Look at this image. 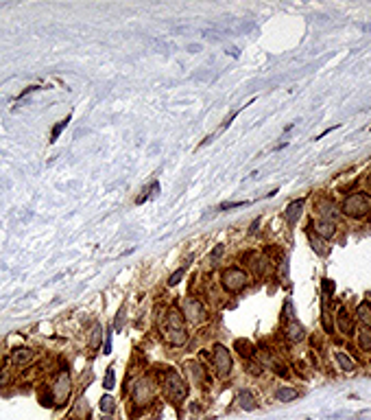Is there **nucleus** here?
<instances>
[{
  "instance_id": "nucleus-1",
  "label": "nucleus",
  "mask_w": 371,
  "mask_h": 420,
  "mask_svg": "<svg viewBox=\"0 0 371 420\" xmlns=\"http://www.w3.org/2000/svg\"><path fill=\"white\" fill-rule=\"evenodd\" d=\"M162 333H164V339L175 348H181L188 344L190 335H188L184 315H181V311L177 309V306H173V309L166 311V315H164V320H162Z\"/></svg>"
},
{
  "instance_id": "nucleus-2",
  "label": "nucleus",
  "mask_w": 371,
  "mask_h": 420,
  "mask_svg": "<svg viewBox=\"0 0 371 420\" xmlns=\"http://www.w3.org/2000/svg\"><path fill=\"white\" fill-rule=\"evenodd\" d=\"M162 376H164V381H162L164 396H166L171 403H175V405L181 403V400H186V396H188V381L184 379V376H181L175 368H168V370H164Z\"/></svg>"
},
{
  "instance_id": "nucleus-3",
  "label": "nucleus",
  "mask_w": 371,
  "mask_h": 420,
  "mask_svg": "<svg viewBox=\"0 0 371 420\" xmlns=\"http://www.w3.org/2000/svg\"><path fill=\"white\" fill-rule=\"evenodd\" d=\"M371 210L369 197L365 193H349L341 204V212L349 219H365Z\"/></svg>"
},
{
  "instance_id": "nucleus-4",
  "label": "nucleus",
  "mask_w": 371,
  "mask_h": 420,
  "mask_svg": "<svg viewBox=\"0 0 371 420\" xmlns=\"http://www.w3.org/2000/svg\"><path fill=\"white\" fill-rule=\"evenodd\" d=\"M220 287L229 293H240L249 287V274L242 267H225L220 272Z\"/></svg>"
},
{
  "instance_id": "nucleus-5",
  "label": "nucleus",
  "mask_w": 371,
  "mask_h": 420,
  "mask_svg": "<svg viewBox=\"0 0 371 420\" xmlns=\"http://www.w3.org/2000/svg\"><path fill=\"white\" fill-rule=\"evenodd\" d=\"M179 311H181V315H184V320L192 322V324H203V322H208V317H210L208 306H205L201 300H196V298H184Z\"/></svg>"
},
{
  "instance_id": "nucleus-6",
  "label": "nucleus",
  "mask_w": 371,
  "mask_h": 420,
  "mask_svg": "<svg viewBox=\"0 0 371 420\" xmlns=\"http://www.w3.org/2000/svg\"><path fill=\"white\" fill-rule=\"evenodd\" d=\"M212 366L214 370H217V374L220 379H227L229 372H232V354H229V350L223 346V344H217L214 346V352H212Z\"/></svg>"
},
{
  "instance_id": "nucleus-7",
  "label": "nucleus",
  "mask_w": 371,
  "mask_h": 420,
  "mask_svg": "<svg viewBox=\"0 0 371 420\" xmlns=\"http://www.w3.org/2000/svg\"><path fill=\"white\" fill-rule=\"evenodd\" d=\"M184 374H186V381L190 385H205L208 383V372H205V366H201V363L196 361H188L184 366Z\"/></svg>"
},
{
  "instance_id": "nucleus-8",
  "label": "nucleus",
  "mask_w": 371,
  "mask_h": 420,
  "mask_svg": "<svg viewBox=\"0 0 371 420\" xmlns=\"http://www.w3.org/2000/svg\"><path fill=\"white\" fill-rule=\"evenodd\" d=\"M70 374L68 372H59L57 374V379H55V383L53 387H50V392H53V396H55V400H57V405H62L68 400V396H70Z\"/></svg>"
},
{
  "instance_id": "nucleus-9",
  "label": "nucleus",
  "mask_w": 371,
  "mask_h": 420,
  "mask_svg": "<svg viewBox=\"0 0 371 420\" xmlns=\"http://www.w3.org/2000/svg\"><path fill=\"white\" fill-rule=\"evenodd\" d=\"M151 398H153V381L149 376H144V379H140L133 385V400L138 405H147L151 403Z\"/></svg>"
},
{
  "instance_id": "nucleus-10",
  "label": "nucleus",
  "mask_w": 371,
  "mask_h": 420,
  "mask_svg": "<svg viewBox=\"0 0 371 420\" xmlns=\"http://www.w3.org/2000/svg\"><path fill=\"white\" fill-rule=\"evenodd\" d=\"M336 328L341 330L345 337H351V335L356 333V326H354V320H351V315H349V311L345 309V306H341L339 311H336Z\"/></svg>"
},
{
  "instance_id": "nucleus-11",
  "label": "nucleus",
  "mask_w": 371,
  "mask_h": 420,
  "mask_svg": "<svg viewBox=\"0 0 371 420\" xmlns=\"http://www.w3.org/2000/svg\"><path fill=\"white\" fill-rule=\"evenodd\" d=\"M319 214H321V219H326V221H339L341 219V206H336L334 202H332V199H321V202H319Z\"/></svg>"
},
{
  "instance_id": "nucleus-12",
  "label": "nucleus",
  "mask_w": 371,
  "mask_h": 420,
  "mask_svg": "<svg viewBox=\"0 0 371 420\" xmlns=\"http://www.w3.org/2000/svg\"><path fill=\"white\" fill-rule=\"evenodd\" d=\"M286 339H288L290 344H299L306 339V330H304V326L299 324V322L290 320V324L286 326Z\"/></svg>"
},
{
  "instance_id": "nucleus-13",
  "label": "nucleus",
  "mask_w": 371,
  "mask_h": 420,
  "mask_svg": "<svg viewBox=\"0 0 371 420\" xmlns=\"http://www.w3.org/2000/svg\"><path fill=\"white\" fill-rule=\"evenodd\" d=\"M33 357H35V350L29 348V346L13 348V352H11V363H16V366H24V363H29Z\"/></svg>"
},
{
  "instance_id": "nucleus-14",
  "label": "nucleus",
  "mask_w": 371,
  "mask_h": 420,
  "mask_svg": "<svg viewBox=\"0 0 371 420\" xmlns=\"http://www.w3.org/2000/svg\"><path fill=\"white\" fill-rule=\"evenodd\" d=\"M312 230L323 239H332L336 234V226L332 221H326V219H319L317 223H312Z\"/></svg>"
},
{
  "instance_id": "nucleus-15",
  "label": "nucleus",
  "mask_w": 371,
  "mask_h": 420,
  "mask_svg": "<svg viewBox=\"0 0 371 420\" xmlns=\"http://www.w3.org/2000/svg\"><path fill=\"white\" fill-rule=\"evenodd\" d=\"M304 206H306V197H299V199H293V202L288 204V208H286V217H288V221H297L299 214H302Z\"/></svg>"
},
{
  "instance_id": "nucleus-16",
  "label": "nucleus",
  "mask_w": 371,
  "mask_h": 420,
  "mask_svg": "<svg viewBox=\"0 0 371 420\" xmlns=\"http://www.w3.org/2000/svg\"><path fill=\"white\" fill-rule=\"evenodd\" d=\"M297 396H299V392L290 385H282L275 390V400H280V403H290V400H295Z\"/></svg>"
},
{
  "instance_id": "nucleus-17",
  "label": "nucleus",
  "mask_w": 371,
  "mask_h": 420,
  "mask_svg": "<svg viewBox=\"0 0 371 420\" xmlns=\"http://www.w3.org/2000/svg\"><path fill=\"white\" fill-rule=\"evenodd\" d=\"M236 400H238V405H240L245 412H251V409H256V396L251 394L249 390H240L238 392V396H236Z\"/></svg>"
},
{
  "instance_id": "nucleus-18",
  "label": "nucleus",
  "mask_w": 371,
  "mask_h": 420,
  "mask_svg": "<svg viewBox=\"0 0 371 420\" xmlns=\"http://www.w3.org/2000/svg\"><path fill=\"white\" fill-rule=\"evenodd\" d=\"M234 348H236L238 354H240V357H245V359H253V357H256V346H253L249 339H236Z\"/></svg>"
},
{
  "instance_id": "nucleus-19",
  "label": "nucleus",
  "mask_w": 371,
  "mask_h": 420,
  "mask_svg": "<svg viewBox=\"0 0 371 420\" xmlns=\"http://www.w3.org/2000/svg\"><path fill=\"white\" fill-rule=\"evenodd\" d=\"M356 317H358L360 324H365L367 328H371V304L369 302H360L356 306Z\"/></svg>"
},
{
  "instance_id": "nucleus-20",
  "label": "nucleus",
  "mask_w": 371,
  "mask_h": 420,
  "mask_svg": "<svg viewBox=\"0 0 371 420\" xmlns=\"http://www.w3.org/2000/svg\"><path fill=\"white\" fill-rule=\"evenodd\" d=\"M334 359H336V363H339L341 370L354 372V361H351V357H349L347 352H343V350H336V352H334Z\"/></svg>"
},
{
  "instance_id": "nucleus-21",
  "label": "nucleus",
  "mask_w": 371,
  "mask_h": 420,
  "mask_svg": "<svg viewBox=\"0 0 371 420\" xmlns=\"http://www.w3.org/2000/svg\"><path fill=\"white\" fill-rule=\"evenodd\" d=\"M101 342H103V328H101V324H94L90 330V348L98 350L101 348Z\"/></svg>"
},
{
  "instance_id": "nucleus-22",
  "label": "nucleus",
  "mask_w": 371,
  "mask_h": 420,
  "mask_svg": "<svg viewBox=\"0 0 371 420\" xmlns=\"http://www.w3.org/2000/svg\"><path fill=\"white\" fill-rule=\"evenodd\" d=\"M70 118H72V114H68L64 120H57V125H55V127H53V132H50V142H55V140L59 138V134H62L64 129H65V125L70 123Z\"/></svg>"
},
{
  "instance_id": "nucleus-23",
  "label": "nucleus",
  "mask_w": 371,
  "mask_h": 420,
  "mask_svg": "<svg viewBox=\"0 0 371 420\" xmlns=\"http://www.w3.org/2000/svg\"><path fill=\"white\" fill-rule=\"evenodd\" d=\"M186 269H188V263L184 265V267H179V269H175V272L168 276V287H177V284L181 282V278L186 276Z\"/></svg>"
},
{
  "instance_id": "nucleus-24",
  "label": "nucleus",
  "mask_w": 371,
  "mask_h": 420,
  "mask_svg": "<svg viewBox=\"0 0 371 420\" xmlns=\"http://www.w3.org/2000/svg\"><path fill=\"white\" fill-rule=\"evenodd\" d=\"M358 348L365 350V352H371V330L358 333Z\"/></svg>"
},
{
  "instance_id": "nucleus-25",
  "label": "nucleus",
  "mask_w": 371,
  "mask_h": 420,
  "mask_svg": "<svg viewBox=\"0 0 371 420\" xmlns=\"http://www.w3.org/2000/svg\"><path fill=\"white\" fill-rule=\"evenodd\" d=\"M98 407H101L105 414H111V412H116V400L111 398L109 394H105V396L101 398V403H98Z\"/></svg>"
},
{
  "instance_id": "nucleus-26",
  "label": "nucleus",
  "mask_w": 371,
  "mask_h": 420,
  "mask_svg": "<svg viewBox=\"0 0 371 420\" xmlns=\"http://www.w3.org/2000/svg\"><path fill=\"white\" fill-rule=\"evenodd\" d=\"M103 387H105V390H114V387H116V372H114V368H107L105 379H103Z\"/></svg>"
},
{
  "instance_id": "nucleus-27",
  "label": "nucleus",
  "mask_w": 371,
  "mask_h": 420,
  "mask_svg": "<svg viewBox=\"0 0 371 420\" xmlns=\"http://www.w3.org/2000/svg\"><path fill=\"white\" fill-rule=\"evenodd\" d=\"M247 370L251 372V374H262V363L260 361H253V359H247Z\"/></svg>"
},
{
  "instance_id": "nucleus-28",
  "label": "nucleus",
  "mask_w": 371,
  "mask_h": 420,
  "mask_svg": "<svg viewBox=\"0 0 371 420\" xmlns=\"http://www.w3.org/2000/svg\"><path fill=\"white\" fill-rule=\"evenodd\" d=\"M223 252H225L223 245H217V247H214V250L210 252V263H212V265H218V258L223 256Z\"/></svg>"
},
{
  "instance_id": "nucleus-29",
  "label": "nucleus",
  "mask_w": 371,
  "mask_h": 420,
  "mask_svg": "<svg viewBox=\"0 0 371 420\" xmlns=\"http://www.w3.org/2000/svg\"><path fill=\"white\" fill-rule=\"evenodd\" d=\"M247 206V202H223L217 210H232V208H242Z\"/></svg>"
},
{
  "instance_id": "nucleus-30",
  "label": "nucleus",
  "mask_w": 371,
  "mask_h": 420,
  "mask_svg": "<svg viewBox=\"0 0 371 420\" xmlns=\"http://www.w3.org/2000/svg\"><path fill=\"white\" fill-rule=\"evenodd\" d=\"M323 291H326L327 296H332V293H334V282H332L330 278H326V280H323Z\"/></svg>"
},
{
  "instance_id": "nucleus-31",
  "label": "nucleus",
  "mask_w": 371,
  "mask_h": 420,
  "mask_svg": "<svg viewBox=\"0 0 371 420\" xmlns=\"http://www.w3.org/2000/svg\"><path fill=\"white\" fill-rule=\"evenodd\" d=\"M323 328H326V333H332V330H334V326H332V322H330V315L327 313H323Z\"/></svg>"
},
{
  "instance_id": "nucleus-32",
  "label": "nucleus",
  "mask_w": 371,
  "mask_h": 420,
  "mask_svg": "<svg viewBox=\"0 0 371 420\" xmlns=\"http://www.w3.org/2000/svg\"><path fill=\"white\" fill-rule=\"evenodd\" d=\"M9 381H11L9 372H7V370H0V390H2L4 385H9Z\"/></svg>"
},
{
  "instance_id": "nucleus-33",
  "label": "nucleus",
  "mask_w": 371,
  "mask_h": 420,
  "mask_svg": "<svg viewBox=\"0 0 371 420\" xmlns=\"http://www.w3.org/2000/svg\"><path fill=\"white\" fill-rule=\"evenodd\" d=\"M123 322H125V306L118 311V322H114V328L120 330V328H123Z\"/></svg>"
},
{
  "instance_id": "nucleus-34",
  "label": "nucleus",
  "mask_w": 371,
  "mask_h": 420,
  "mask_svg": "<svg viewBox=\"0 0 371 420\" xmlns=\"http://www.w3.org/2000/svg\"><path fill=\"white\" fill-rule=\"evenodd\" d=\"M101 420H111V418H109V416H105V418H101Z\"/></svg>"
}]
</instances>
